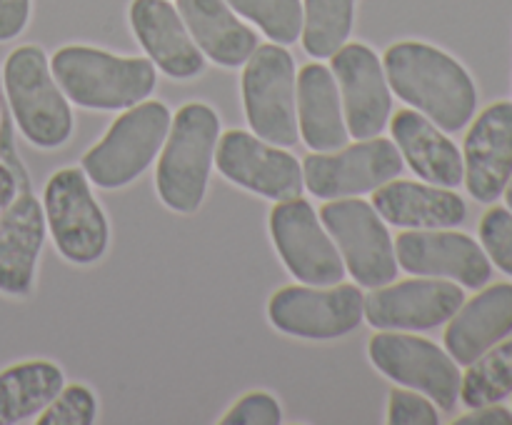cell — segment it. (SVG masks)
I'll use <instances>...</instances> for the list:
<instances>
[{
  "label": "cell",
  "mask_w": 512,
  "mask_h": 425,
  "mask_svg": "<svg viewBox=\"0 0 512 425\" xmlns=\"http://www.w3.org/2000/svg\"><path fill=\"white\" fill-rule=\"evenodd\" d=\"M383 68L390 90L445 133H458L473 120L478 90L468 70L445 50L400 40L385 50Z\"/></svg>",
  "instance_id": "cell-1"
},
{
  "label": "cell",
  "mask_w": 512,
  "mask_h": 425,
  "mask_svg": "<svg viewBox=\"0 0 512 425\" xmlns=\"http://www.w3.org/2000/svg\"><path fill=\"white\" fill-rule=\"evenodd\" d=\"M220 133V118L210 105L185 103L175 113L155 168V188L165 208L180 215L198 213L208 193Z\"/></svg>",
  "instance_id": "cell-2"
},
{
  "label": "cell",
  "mask_w": 512,
  "mask_h": 425,
  "mask_svg": "<svg viewBox=\"0 0 512 425\" xmlns=\"http://www.w3.org/2000/svg\"><path fill=\"white\" fill-rule=\"evenodd\" d=\"M53 78L70 103L88 110H125L155 90L150 58H125L90 45H65L50 60Z\"/></svg>",
  "instance_id": "cell-3"
},
{
  "label": "cell",
  "mask_w": 512,
  "mask_h": 425,
  "mask_svg": "<svg viewBox=\"0 0 512 425\" xmlns=\"http://www.w3.org/2000/svg\"><path fill=\"white\" fill-rule=\"evenodd\" d=\"M3 88L10 115L30 145L55 150L68 143L75 125L73 108L40 45H20L5 58Z\"/></svg>",
  "instance_id": "cell-4"
},
{
  "label": "cell",
  "mask_w": 512,
  "mask_h": 425,
  "mask_svg": "<svg viewBox=\"0 0 512 425\" xmlns=\"http://www.w3.org/2000/svg\"><path fill=\"white\" fill-rule=\"evenodd\" d=\"M173 113L160 100H143V103L125 108L113 120L108 133L83 155V170L90 183L103 190H118L138 180L155 155H160L165 138H168Z\"/></svg>",
  "instance_id": "cell-5"
},
{
  "label": "cell",
  "mask_w": 512,
  "mask_h": 425,
  "mask_svg": "<svg viewBox=\"0 0 512 425\" xmlns=\"http://www.w3.org/2000/svg\"><path fill=\"white\" fill-rule=\"evenodd\" d=\"M43 210L48 233L65 260L93 265L108 253L110 223L90 190V180L80 168H60L43 190Z\"/></svg>",
  "instance_id": "cell-6"
},
{
  "label": "cell",
  "mask_w": 512,
  "mask_h": 425,
  "mask_svg": "<svg viewBox=\"0 0 512 425\" xmlns=\"http://www.w3.org/2000/svg\"><path fill=\"white\" fill-rule=\"evenodd\" d=\"M318 215L338 245L345 273L353 275L360 288L373 290L393 283L398 275L395 243L373 203L360 195L335 198L328 200Z\"/></svg>",
  "instance_id": "cell-7"
},
{
  "label": "cell",
  "mask_w": 512,
  "mask_h": 425,
  "mask_svg": "<svg viewBox=\"0 0 512 425\" xmlns=\"http://www.w3.org/2000/svg\"><path fill=\"white\" fill-rule=\"evenodd\" d=\"M243 105L250 130L258 138L280 148L298 143L295 60L283 45H258L245 60Z\"/></svg>",
  "instance_id": "cell-8"
},
{
  "label": "cell",
  "mask_w": 512,
  "mask_h": 425,
  "mask_svg": "<svg viewBox=\"0 0 512 425\" xmlns=\"http://www.w3.org/2000/svg\"><path fill=\"white\" fill-rule=\"evenodd\" d=\"M268 320L293 338H343L365 320V295L350 283L285 285L270 295Z\"/></svg>",
  "instance_id": "cell-9"
},
{
  "label": "cell",
  "mask_w": 512,
  "mask_h": 425,
  "mask_svg": "<svg viewBox=\"0 0 512 425\" xmlns=\"http://www.w3.org/2000/svg\"><path fill=\"white\" fill-rule=\"evenodd\" d=\"M368 358L385 378L428 395L440 410H453L460 400V368L448 350L418 335L378 333L368 343Z\"/></svg>",
  "instance_id": "cell-10"
},
{
  "label": "cell",
  "mask_w": 512,
  "mask_h": 425,
  "mask_svg": "<svg viewBox=\"0 0 512 425\" xmlns=\"http://www.w3.org/2000/svg\"><path fill=\"white\" fill-rule=\"evenodd\" d=\"M268 228L280 260L300 283H343L345 263L338 245L308 200L298 195L275 203V208L270 210Z\"/></svg>",
  "instance_id": "cell-11"
},
{
  "label": "cell",
  "mask_w": 512,
  "mask_h": 425,
  "mask_svg": "<svg viewBox=\"0 0 512 425\" xmlns=\"http://www.w3.org/2000/svg\"><path fill=\"white\" fill-rule=\"evenodd\" d=\"M405 168L398 145L388 138H365L340 153H313L303 163V183L315 198H355L373 193Z\"/></svg>",
  "instance_id": "cell-12"
},
{
  "label": "cell",
  "mask_w": 512,
  "mask_h": 425,
  "mask_svg": "<svg viewBox=\"0 0 512 425\" xmlns=\"http://www.w3.org/2000/svg\"><path fill=\"white\" fill-rule=\"evenodd\" d=\"M215 165L225 180L273 203L298 198L305 188L303 165L295 155L245 130L220 133Z\"/></svg>",
  "instance_id": "cell-13"
},
{
  "label": "cell",
  "mask_w": 512,
  "mask_h": 425,
  "mask_svg": "<svg viewBox=\"0 0 512 425\" xmlns=\"http://www.w3.org/2000/svg\"><path fill=\"white\" fill-rule=\"evenodd\" d=\"M330 60L348 133L355 140L383 133L393 113V90L383 60L363 43H345Z\"/></svg>",
  "instance_id": "cell-14"
},
{
  "label": "cell",
  "mask_w": 512,
  "mask_h": 425,
  "mask_svg": "<svg viewBox=\"0 0 512 425\" xmlns=\"http://www.w3.org/2000/svg\"><path fill=\"white\" fill-rule=\"evenodd\" d=\"M463 303V285L415 275L413 280L373 288L365 298V320L378 330H430L448 323Z\"/></svg>",
  "instance_id": "cell-15"
},
{
  "label": "cell",
  "mask_w": 512,
  "mask_h": 425,
  "mask_svg": "<svg viewBox=\"0 0 512 425\" xmlns=\"http://www.w3.org/2000/svg\"><path fill=\"white\" fill-rule=\"evenodd\" d=\"M395 258L405 273L445 278L463 288H483L493 275L488 253L478 240L445 228L408 230L395 238Z\"/></svg>",
  "instance_id": "cell-16"
},
{
  "label": "cell",
  "mask_w": 512,
  "mask_h": 425,
  "mask_svg": "<svg viewBox=\"0 0 512 425\" xmlns=\"http://www.w3.org/2000/svg\"><path fill=\"white\" fill-rule=\"evenodd\" d=\"M463 168L468 193L480 203H493L512 178V103L488 105L465 135Z\"/></svg>",
  "instance_id": "cell-17"
},
{
  "label": "cell",
  "mask_w": 512,
  "mask_h": 425,
  "mask_svg": "<svg viewBox=\"0 0 512 425\" xmlns=\"http://www.w3.org/2000/svg\"><path fill=\"white\" fill-rule=\"evenodd\" d=\"M128 20L138 43L160 73L175 80H190L203 73L205 55L168 0H133Z\"/></svg>",
  "instance_id": "cell-18"
},
{
  "label": "cell",
  "mask_w": 512,
  "mask_h": 425,
  "mask_svg": "<svg viewBox=\"0 0 512 425\" xmlns=\"http://www.w3.org/2000/svg\"><path fill=\"white\" fill-rule=\"evenodd\" d=\"M45 233L43 203L28 188L18 190L0 218V293L10 298L30 295Z\"/></svg>",
  "instance_id": "cell-19"
},
{
  "label": "cell",
  "mask_w": 512,
  "mask_h": 425,
  "mask_svg": "<svg viewBox=\"0 0 512 425\" xmlns=\"http://www.w3.org/2000/svg\"><path fill=\"white\" fill-rule=\"evenodd\" d=\"M373 208L385 223L410 230L455 228L468 215L465 200L453 188L398 178L373 190Z\"/></svg>",
  "instance_id": "cell-20"
},
{
  "label": "cell",
  "mask_w": 512,
  "mask_h": 425,
  "mask_svg": "<svg viewBox=\"0 0 512 425\" xmlns=\"http://www.w3.org/2000/svg\"><path fill=\"white\" fill-rule=\"evenodd\" d=\"M512 333V285L495 283L463 303L445 328V350L458 365L498 345Z\"/></svg>",
  "instance_id": "cell-21"
},
{
  "label": "cell",
  "mask_w": 512,
  "mask_h": 425,
  "mask_svg": "<svg viewBox=\"0 0 512 425\" xmlns=\"http://www.w3.org/2000/svg\"><path fill=\"white\" fill-rule=\"evenodd\" d=\"M393 143L398 145L405 163L425 183L440 188H458L463 183V153L458 145L418 110H398L390 120Z\"/></svg>",
  "instance_id": "cell-22"
},
{
  "label": "cell",
  "mask_w": 512,
  "mask_h": 425,
  "mask_svg": "<svg viewBox=\"0 0 512 425\" xmlns=\"http://www.w3.org/2000/svg\"><path fill=\"white\" fill-rule=\"evenodd\" d=\"M295 108H298V133L313 153H333L348 145L340 90L333 70L323 63L305 65L295 80Z\"/></svg>",
  "instance_id": "cell-23"
},
{
  "label": "cell",
  "mask_w": 512,
  "mask_h": 425,
  "mask_svg": "<svg viewBox=\"0 0 512 425\" xmlns=\"http://www.w3.org/2000/svg\"><path fill=\"white\" fill-rule=\"evenodd\" d=\"M178 13L205 58L238 68L258 48V33L238 18L228 0H178Z\"/></svg>",
  "instance_id": "cell-24"
},
{
  "label": "cell",
  "mask_w": 512,
  "mask_h": 425,
  "mask_svg": "<svg viewBox=\"0 0 512 425\" xmlns=\"http://www.w3.org/2000/svg\"><path fill=\"white\" fill-rule=\"evenodd\" d=\"M65 373L50 360H23L0 370V425L25 423L43 413L63 390Z\"/></svg>",
  "instance_id": "cell-25"
},
{
  "label": "cell",
  "mask_w": 512,
  "mask_h": 425,
  "mask_svg": "<svg viewBox=\"0 0 512 425\" xmlns=\"http://www.w3.org/2000/svg\"><path fill=\"white\" fill-rule=\"evenodd\" d=\"M355 0H303L305 53L313 58H333L353 33Z\"/></svg>",
  "instance_id": "cell-26"
},
{
  "label": "cell",
  "mask_w": 512,
  "mask_h": 425,
  "mask_svg": "<svg viewBox=\"0 0 512 425\" xmlns=\"http://www.w3.org/2000/svg\"><path fill=\"white\" fill-rule=\"evenodd\" d=\"M512 393V340H500L468 365L460 378V400L465 408H483Z\"/></svg>",
  "instance_id": "cell-27"
},
{
  "label": "cell",
  "mask_w": 512,
  "mask_h": 425,
  "mask_svg": "<svg viewBox=\"0 0 512 425\" xmlns=\"http://www.w3.org/2000/svg\"><path fill=\"white\" fill-rule=\"evenodd\" d=\"M240 18L258 25L270 43L290 45L303 33V0H228Z\"/></svg>",
  "instance_id": "cell-28"
},
{
  "label": "cell",
  "mask_w": 512,
  "mask_h": 425,
  "mask_svg": "<svg viewBox=\"0 0 512 425\" xmlns=\"http://www.w3.org/2000/svg\"><path fill=\"white\" fill-rule=\"evenodd\" d=\"M98 418V400L88 385H63L58 395L35 418L38 425H93Z\"/></svg>",
  "instance_id": "cell-29"
},
{
  "label": "cell",
  "mask_w": 512,
  "mask_h": 425,
  "mask_svg": "<svg viewBox=\"0 0 512 425\" xmlns=\"http://www.w3.org/2000/svg\"><path fill=\"white\" fill-rule=\"evenodd\" d=\"M480 243L500 270L512 275V213L508 208H490L480 220Z\"/></svg>",
  "instance_id": "cell-30"
},
{
  "label": "cell",
  "mask_w": 512,
  "mask_h": 425,
  "mask_svg": "<svg viewBox=\"0 0 512 425\" xmlns=\"http://www.w3.org/2000/svg\"><path fill=\"white\" fill-rule=\"evenodd\" d=\"M390 425H438V405L418 390H393L388 398Z\"/></svg>",
  "instance_id": "cell-31"
},
{
  "label": "cell",
  "mask_w": 512,
  "mask_h": 425,
  "mask_svg": "<svg viewBox=\"0 0 512 425\" xmlns=\"http://www.w3.org/2000/svg\"><path fill=\"white\" fill-rule=\"evenodd\" d=\"M223 425H280L283 423V408L278 400L265 390L243 395L220 420Z\"/></svg>",
  "instance_id": "cell-32"
},
{
  "label": "cell",
  "mask_w": 512,
  "mask_h": 425,
  "mask_svg": "<svg viewBox=\"0 0 512 425\" xmlns=\"http://www.w3.org/2000/svg\"><path fill=\"white\" fill-rule=\"evenodd\" d=\"M30 0H0V43L18 38L30 20Z\"/></svg>",
  "instance_id": "cell-33"
},
{
  "label": "cell",
  "mask_w": 512,
  "mask_h": 425,
  "mask_svg": "<svg viewBox=\"0 0 512 425\" xmlns=\"http://www.w3.org/2000/svg\"><path fill=\"white\" fill-rule=\"evenodd\" d=\"M455 425H512V413L498 403L483 405V408H473V413L455 420Z\"/></svg>",
  "instance_id": "cell-34"
},
{
  "label": "cell",
  "mask_w": 512,
  "mask_h": 425,
  "mask_svg": "<svg viewBox=\"0 0 512 425\" xmlns=\"http://www.w3.org/2000/svg\"><path fill=\"white\" fill-rule=\"evenodd\" d=\"M15 195H18V178H15L8 165L0 163V218L8 210V205L13 203Z\"/></svg>",
  "instance_id": "cell-35"
},
{
  "label": "cell",
  "mask_w": 512,
  "mask_h": 425,
  "mask_svg": "<svg viewBox=\"0 0 512 425\" xmlns=\"http://www.w3.org/2000/svg\"><path fill=\"white\" fill-rule=\"evenodd\" d=\"M503 193H505V203H508V210H510V213H512V178H510L508 188H505Z\"/></svg>",
  "instance_id": "cell-36"
}]
</instances>
